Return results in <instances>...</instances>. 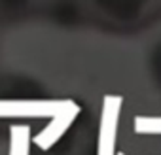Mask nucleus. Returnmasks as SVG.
<instances>
[{"instance_id": "f257e3e1", "label": "nucleus", "mask_w": 161, "mask_h": 155, "mask_svg": "<svg viewBox=\"0 0 161 155\" xmlns=\"http://www.w3.org/2000/svg\"><path fill=\"white\" fill-rule=\"evenodd\" d=\"M63 106V100L38 99H0V119H46L53 117Z\"/></svg>"}, {"instance_id": "f03ea898", "label": "nucleus", "mask_w": 161, "mask_h": 155, "mask_svg": "<svg viewBox=\"0 0 161 155\" xmlns=\"http://www.w3.org/2000/svg\"><path fill=\"white\" fill-rule=\"evenodd\" d=\"M78 115H80V106H78L74 100L64 99L61 110H59L53 117H49L51 121L32 138V144H34L36 147H40L42 151L51 149V147L66 134V131H68V129L72 127V123L78 119Z\"/></svg>"}, {"instance_id": "7ed1b4c3", "label": "nucleus", "mask_w": 161, "mask_h": 155, "mask_svg": "<svg viewBox=\"0 0 161 155\" xmlns=\"http://www.w3.org/2000/svg\"><path fill=\"white\" fill-rule=\"evenodd\" d=\"M121 104H123L121 97L116 95L104 97L101 123H99L97 155H116V134H118V119H119Z\"/></svg>"}, {"instance_id": "20e7f679", "label": "nucleus", "mask_w": 161, "mask_h": 155, "mask_svg": "<svg viewBox=\"0 0 161 155\" xmlns=\"http://www.w3.org/2000/svg\"><path fill=\"white\" fill-rule=\"evenodd\" d=\"M8 155H31V129L27 125L10 127V151Z\"/></svg>"}, {"instance_id": "39448f33", "label": "nucleus", "mask_w": 161, "mask_h": 155, "mask_svg": "<svg viewBox=\"0 0 161 155\" xmlns=\"http://www.w3.org/2000/svg\"><path fill=\"white\" fill-rule=\"evenodd\" d=\"M44 0H0V10L2 12H27L36 6H42Z\"/></svg>"}, {"instance_id": "423d86ee", "label": "nucleus", "mask_w": 161, "mask_h": 155, "mask_svg": "<svg viewBox=\"0 0 161 155\" xmlns=\"http://www.w3.org/2000/svg\"><path fill=\"white\" fill-rule=\"evenodd\" d=\"M44 2H47V0H44Z\"/></svg>"}]
</instances>
